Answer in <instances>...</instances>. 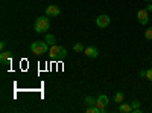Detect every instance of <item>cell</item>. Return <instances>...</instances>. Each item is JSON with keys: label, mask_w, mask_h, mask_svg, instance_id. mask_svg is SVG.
Returning a JSON list of instances; mask_svg holds the SVG:
<instances>
[{"label": "cell", "mask_w": 152, "mask_h": 113, "mask_svg": "<svg viewBox=\"0 0 152 113\" xmlns=\"http://www.w3.org/2000/svg\"><path fill=\"white\" fill-rule=\"evenodd\" d=\"M49 54L53 60H64L67 57V49L62 46H58V44H53L49 49Z\"/></svg>", "instance_id": "1"}, {"label": "cell", "mask_w": 152, "mask_h": 113, "mask_svg": "<svg viewBox=\"0 0 152 113\" xmlns=\"http://www.w3.org/2000/svg\"><path fill=\"white\" fill-rule=\"evenodd\" d=\"M50 28V21L47 17H37L35 18V31L38 34H46Z\"/></svg>", "instance_id": "2"}, {"label": "cell", "mask_w": 152, "mask_h": 113, "mask_svg": "<svg viewBox=\"0 0 152 113\" xmlns=\"http://www.w3.org/2000/svg\"><path fill=\"white\" fill-rule=\"evenodd\" d=\"M31 51L35 55H43V54L49 52V44L46 41H34L31 44Z\"/></svg>", "instance_id": "3"}, {"label": "cell", "mask_w": 152, "mask_h": 113, "mask_svg": "<svg viewBox=\"0 0 152 113\" xmlns=\"http://www.w3.org/2000/svg\"><path fill=\"white\" fill-rule=\"evenodd\" d=\"M96 106L99 107L100 113H105L107 112V106H108V96L107 95H99L97 96V101H96Z\"/></svg>", "instance_id": "4"}, {"label": "cell", "mask_w": 152, "mask_h": 113, "mask_svg": "<svg viewBox=\"0 0 152 113\" xmlns=\"http://www.w3.org/2000/svg\"><path fill=\"white\" fill-rule=\"evenodd\" d=\"M110 21H111V18L107 14H102V16L96 17V24H97L99 28H107L108 24H110Z\"/></svg>", "instance_id": "5"}, {"label": "cell", "mask_w": 152, "mask_h": 113, "mask_svg": "<svg viewBox=\"0 0 152 113\" xmlns=\"http://www.w3.org/2000/svg\"><path fill=\"white\" fill-rule=\"evenodd\" d=\"M59 12H61V9H59L56 5H49V6L46 8V16H47V17H58Z\"/></svg>", "instance_id": "6"}, {"label": "cell", "mask_w": 152, "mask_h": 113, "mask_svg": "<svg viewBox=\"0 0 152 113\" xmlns=\"http://www.w3.org/2000/svg\"><path fill=\"white\" fill-rule=\"evenodd\" d=\"M137 18H138V23H140V24H148V21H149L148 11L146 9H140L137 12Z\"/></svg>", "instance_id": "7"}, {"label": "cell", "mask_w": 152, "mask_h": 113, "mask_svg": "<svg viewBox=\"0 0 152 113\" xmlns=\"http://www.w3.org/2000/svg\"><path fill=\"white\" fill-rule=\"evenodd\" d=\"M84 54H85L88 58H97V57H99V51H97L94 46H88V47H85Z\"/></svg>", "instance_id": "8"}, {"label": "cell", "mask_w": 152, "mask_h": 113, "mask_svg": "<svg viewBox=\"0 0 152 113\" xmlns=\"http://www.w3.org/2000/svg\"><path fill=\"white\" fill-rule=\"evenodd\" d=\"M12 60V55L9 51H2V54H0V61L2 63H11Z\"/></svg>", "instance_id": "9"}, {"label": "cell", "mask_w": 152, "mask_h": 113, "mask_svg": "<svg viewBox=\"0 0 152 113\" xmlns=\"http://www.w3.org/2000/svg\"><path fill=\"white\" fill-rule=\"evenodd\" d=\"M119 112L120 113H132V106H129V104H120L119 106Z\"/></svg>", "instance_id": "10"}, {"label": "cell", "mask_w": 152, "mask_h": 113, "mask_svg": "<svg viewBox=\"0 0 152 113\" xmlns=\"http://www.w3.org/2000/svg\"><path fill=\"white\" fill-rule=\"evenodd\" d=\"M49 46H53L56 44V38H55V35L53 34H46V40H44Z\"/></svg>", "instance_id": "11"}, {"label": "cell", "mask_w": 152, "mask_h": 113, "mask_svg": "<svg viewBox=\"0 0 152 113\" xmlns=\"http://www.w3.org/2000/svg\"><path fill=\"white\" fill-rule=\"evenodd\" d=\"M96 101H97V99H94L93 96H87V98L84 99V103H85L88 107H90V106H96Z\"/></svg>", "instance_id": "12"}, {"label": "cell", "mask_w": 152, "mask_h": 113, "mask_svg": "<svg viewBox=\"0 0 152 113\" xmlns=\"http://www.w3.org/2000/svg\"><path fill=\"white\" fill-rule=\"evenodd\" d=\"M73 51H75V52H84L85 47H84L82 43H75V44H73Z\"/></svg>", "instance_id": "13"}, {"label": "cell", "mask_w": 152, "mask_h": 113, "mask_svg": "<svg viewBox=\"0 0 152 113\" xmlns=\"http://www.w3.org/2000/svg\"><path fill=\"white\" fill-rule=\"evenodd\" d=\"M123 98H125V95H123L122 92H117L116 95H114V101H116L117 104H119V103H123Z\"/></svg>", "instance_id": "14"}, {"label": "cell", "mask_w": 152, "mask_h": 113, "mask_svg": "<svg viewBox=\"0 0 152 113\" xmlns=\"http://www.w3.org/2000/svg\"><path fill=\"white\" fill-rule=\"evenodd\" d=\"M145 38H146V40H152V28L146 29V32H145Z\"/></svg>", "instance_id": "15"}, {"label": "cell", "mask_w": 152, "mask_h": 113, "mask_svg": "<svg viewBox=\"0 0 152 113\" xmlns=\"http://www.w3.org/2000/svg\"><path fill=\"white\" fill-rule=\"evenodd\" d=\"M146 80H149V81H152V67L146 70Z\"/></svg>", "instance_id": "16"}, {"label": "cell", "mask_w": 152, "mask_h": 113, "mask_svg": "<svg viewBox=\"0 0 152 113\" xmlns=\"http://www.w3.org/2000/svg\"><path fill=\"white\" fill-rule=\"evenodd\" d=\"M132 109H140V101H137V99H134V101L131 103Z\"/></svg>", "instance_id": "17"}, {"label": "cell", "mask_w": 152, "mask_h": 113, "mask_svg": "<svg viewBox=\"0 0 152 113\" xmlns=\"http://www.w3.org/2000/svg\"><path fill=\"white\" fill-rule=\"evenodd\" d=\"M138 75H140L142 78H146V70H145V69H142L140 72H138Z\"/></svg>", "instance_id": "18"}, {"label": "cell", "mask_w": 152, "mask_h": 113, "mask_svg": "<svg viewBox=\"0 0 152 113\" xmlns=\"http://www.w3.org/2000/svg\"><path fill=\"white\" fill-rule=\"evenodd\" d=\"M5 46H6V41H2V43H0V47H2V49H5Z\"/></svg>", "instance_id": "19"}, {"label": "cell", "mask_w": 152, "mask_h": 113, "mask_svg": "<svg viewBox=\"0 0 152 113\" xmlns=\"http://www.w3.org/2000/svg\"><path fill=\"white\" fill-rule=\"evenodd\" d=\"M146 11H148V12L152 11V5H148V6H146Z\"/></svg>", "instance_id": "20"}, {"label": "cell", "mask_w": 152, "mask_h": 113, "mask_svg": "<svg viewBox=\"0 0 152 113\" xmlns=\"http://www.w3.org/2000/svg\"><path fill=\"white\" fill-rule=\"evenodd\" d=\"M145 2H152V0H145Z\"/></svg>", "instance_id": "21"}]
</instances>
